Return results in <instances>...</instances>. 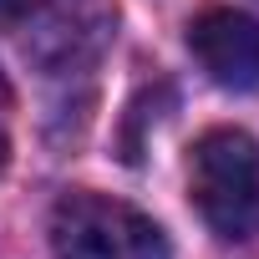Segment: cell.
Returning <instances> with one entry per match:
<instances>
[{"label":"cell","instance_id":"7a4b0ae2","mask_svg":"<svg viewBox=\"0 0 259 259\" xmlns=\"http://www.w3.org/2000/svg\"><path fill=\"white\" fill-rule=\"evenodd\" d=\"M56 259H173L168 234L133 203L97 188H71L51 208Z\"/></svg>","mask_w":259,"mask_h":259},{"label":"cell","instance_id":"52a82bcc","mask_svg":"<svg viewBox=\"0 0 259 259\" xmlns=\"http://www.w3.org/2000/svg\"><path fill=\"white\" fill-rule=\"evenodd\" d=\"M0 107H11V81H6V71H0Z\"/></svg>","mask_w":259,"mask_h":259},{"label":"cell","instance_id":"8992f818","mask_svg":"<svg viewBox=\"0 0 259 259\" xmlns=\"http://www.w3.org/2000/svg\"><path fill=\"white\" fill-rule=\"evenodd\" d=\"M11 168V143H6V133H0V173Z\"/></svg>","mask_w":259,"mask_h":259},{"label":"cell","instance_id":"5b68a950","mask_svg":"<svg viewBox=\"0 0 259 259\" xmlns=\"http://www.w3.org/2000/svg\"><path fill=\"white\" fill-rule=\"evenodd\" d=\"M41 11V0H0V31H21Z\"/></svg>","mask_w":259,"mask_h":259},{"label":"cell","instance_id":"277c9868","mask_svg":"<svg viewBox=\"0 0 259 259\" xmlns=\"http://www.w3.org/2000/svg\"><path fill=\"white\" fill-rule=\"evenodd\" d=\"M188 51L193 61L219 81V87H259V21L229 6H208L188 26Z\"/></svg>","mask_w":259,"mask_h":259},{"label":"cell","instance_id":"3957f363","mask_svg":"<svg viewBox=\"0 0 259 259\" xmlns=\"http://www.w3.org/2000/svg\"><path fill=\"white\" fill-rule=\"evenodd\" d=\"M112 0H41V11L31 16L26 56L46 71H81L112 41Z\"/></svg>","mask_w":259,"mask_h":259},{"label":"cell","instance_id":"6da1fadb","mask_svg":"<svg viewBox=\"0 0 259 259\" xmlns=\"http://www.w3.org/2000/svg\"><path fill=\"white\" fill-rule=\"evenodd\" d=\"M188 193L219 239L259 234V143L239 127H213L193 143Z\"/></svg>","mask_w":259,"mask_h":259}]
</instances>
